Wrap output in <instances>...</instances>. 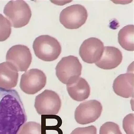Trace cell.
Returning a JSON list of instances; mask_svg holds the SVG:
<instances>
[{"label": "cell", "instance_id": "cell-8", "mask_svg": "<svg viewBox=\"0 0 134 134\" xmlns=\"http://www.w3.org/2000/svg\"><path fill=\"white\" fill-rule=\"evenodd\" d=\"M102 106L99 101L92 100L80 103L75 109L76 121L81 125H86L95 121L101 116Z\"/></svg>", "mask_w": 134, "mask_h": 134}, {"label": "cell", "instance_id": "cell-14", "mask_svg": "<svg viewBox=\"0 0 134 134\" xmlns=\"http://www.w3.org/2000/svg\"><path fill=\"white\" fill-rule=\"evenodd\" d=\"M69 95L74 100L78 102L83 101L89 97L90 88L85 79L79 77L71 83L66 85Z\"/></svg>", "mask_w": 134, "mask_h": 134}, {"label": "cell", "instance_id": "cell-18", "mask_svg": "<svg viewBox=\"0 0 134 134\" xmlns=\"http://www.w3.org/2000/svg\"><path fill=\"white\" fill-rule=\"evenodd\" d=\"M22 130L27 134H42L41 125L35 122H29L24 124Z\"/></svg>", "mask_w": 134, "mask_h": 134}, {"label": "cell", "instance_id": "cell-5", "mask_svg": "<svg viewBox=\"0 0 134 134\" xmlns=\"http://www.w3.org/2000/svg\"><path fill=\"white\" fill-rule=\"evenodd\" d=\"M88 17L87 11L84 7L79 4L69 6L60 13V23L65 28L73 30L79 29L86 23Z\"/></svg>", "mask_w": 134, "mask_h": 134}, {"label": "cell", "instance_id": "cell-4", "mask_svg": "<svg viewBox=\"0 0 134 134\" xmlns=\"http://www.w3.org/2000/svg\"><path fill=\"white\" fill-rule=\"evenodd\" d=\"M82 64L77 57L69 55L64 57L55 68L58 79L65 84H70L79 77L81 74Z\"/></svg>", "mask_w": 134, "mask_h": 134}, {"label": "cell", "instance_id": "cell-6", "mask_svg": "<svg viewBox=\"0 0 134 134\" xmlns=\"http://www.w3.org/2000/svg\"><path fill=\"white\" fill-rule=\"evenodd\" d=\"M61 102L58 94L51 90H45L36 97L34 107L41 115L57 114L61 108Z\"/></svg>", "mask_w": 134, "mask_h": 134}, {"label": "cell", "instance_id": "cell-20", "mask_svg": "<svg viewBox=\"0 0 134 134\" xmlns=\"http://www.w3.org/2000/svg\"><path fill=\"white\" fill-rule=\"evenodd\" d=\"M70 134H97V129L93 125L78 127L73 130Z\"/></svg>", "mask_w": 134, "mask_h": 134}, {"label": "cell", "instance_id": "cell-3", "mask_svg": "<svg viewBox=\"0 0 134 134\" xmlns=\"http://www.w3.org/2000/svg\"><path fill=\"white\" fill-rule=\"evenodd\" d=\"M3 13L14 28H20L27 25L32 12L30 6L24 1H11L7 4Z\"/></svg>", "mask_w": 134, "mask_h": 134}, {"label": "cell", "instance_id": "cell-2", "mask_svg": "<svg viewBox=\"0 0 134 134\" xmlns=\"http://www.w3.org/2000/svg\"><path fill=\"white\" fill-rule=\"evenodd\" d=\"M33 47L36 56L45 62L55 61L61 52L59 42L48 35H42L36 38Z\"/></svg>", "mask_w": 134, "mask_h": 134}, {"label": "cell", "instance_id": "cell-16", "mask_svg": "<svg viewBox=\"0 0 134 134\" xmlns=\"http://www.w3.org/2000/svg\"><path fill=\"white\" fill-rule=\"evenodd\" d=\"M11 24L8 20L0 14V42H3L10 37L12 32Z\"/></svg>", "mask_w": 134, "mask_h": 134}, {"label": "cell", "instance_id": "cell-17", "mask_svg": "<svg viewBox=\"0 0 134 134\" xmlns=\"http://www.w3.org/2000/svg\"><path fill=\"white\" fill-rule=\"evenodd\" d=\"M99 134H122L118 124L111 122L105 123L100 127Z\"/></svg>", "mask_w": 134, "mask_h": 134}, {"label": "cell", "instance_id": "cell-15", "mask_svg": "<svg viewBox=\"0 0 134 134\" xmlns=\"http://www.w3.org/2000/svg\"><path fill=\"white\" fill-rule=\"evenodd\" d=\"M134 26L128 25L125 26L119 31L118 40L120 46L124 49L134 51Z\"/></svg>", "mask_w": 134, "mask_h": 134}, {"label": "cell", "instance_id": "cell-19", "mask_svg": "<svg viewBox=\"0 0 134 134\" xmlns=\"http://www.w3.org/2000/svg\"><path fill=\"white\" fill-rule=\"evenodd\" d=\"M134 114H129L123 120V128L126 134H134Z\"/></svg>", "mask_w": 134, "mask_h": 134}, {"label": "cell", "instance_id": "cell-13", "mask_svg": "<svg viewBox=\"0 0 134 134\" xmlns=\"http://www.w3.org/2000/svg\"><path fill=\"white\" fill-rule=\"evenodd\" d=\"M15 66L9 62L0 64V87L9 90L17 85L19 73Z\"/></svg>", "mask_w": 134, "mask_h": 134}, {"label": "cell", "instance_id": "cell-7", "mask_svg": "<svg viewBox=\"0 0 134 134\" xmlns=\"http://www.w3.org/2000/svg\"><path fill=\"white\" fill-rule=\"evenodd\" d=\"M46 83L47 77L43 71L32 69L22 75L20 87L27 94L33 95L41 90Z\"/></svg>", "mask_w": 134, "mask_h": 134}, {"label": "cell", "instance_id": "cell-11", "mask_svg": "<svg viewBox=\"0 0 134 134\" xmlns=\"http://www.w3.org/2000/svg\"><path fill=\"white\" fill-rule=\"evenodd\" d=\"M122 53L119 49L113 46H105L99 61L95 63L99 68L105 70L115 68L121 63Z\"/></svg>", "mask_w": 134, "mask_h": 134}, {"label": "cell", "instance_id": "cell-12", "mask_svg": "<svg viewBox=\"0 0 134 134\" xmlns=\"http://www.w3.org/2000/svg\"><path fill=\"white\" fill-rule=\"evenodd\" d=\"M134 78L133 72H127L118 76L113 85L116 94L125 98L133 97Z\"/></svg>", "mask_w": 134, "mask_h": 134}, {"label": "cell", "instance_id": "cell-1", "mask_svg": "<svg viewBox=\"0 0 134 134\" xmlns=\"http://www.w3.org/2000/svg\"><path fill=\"white\" fill-rule=\"evenodd\" d=\"M27 121L18 93L0 87V134H18Z\"/></svg>", "mask_w": 134, "mask_h": 134}, {"label": "cell", "instance_id": "cell-10", "mask_svg": "<svg viewBox=\"0 0 134 134\" xmlns=\"http://www.w3.org/2000/svg\"><path fill=\"white\" fill-rule=\"evenodd\" d=\"M104 43L100 40L91 37L85 40L80 47L79 54L85 62L96 63L99 61L103 52Z\"/></svg>", "mask_w": 134, "mask_h": 134}, {"label": "cell", "instance_id": "cell-9", "mask_svg": "<svg viewBox=\"0 0 134 134\" xmlns=\"http://www.w3.org/2000/svg\"><path fill=\"white\" fill-rule=\"evenodd\" d=\"M6 58L7 62L12 64L18 71H27L30 66L32 57L28 47L17 44L9 49Z\"/></svg>", "mask_w": 134, "mask_h": 134}]
</instances>
